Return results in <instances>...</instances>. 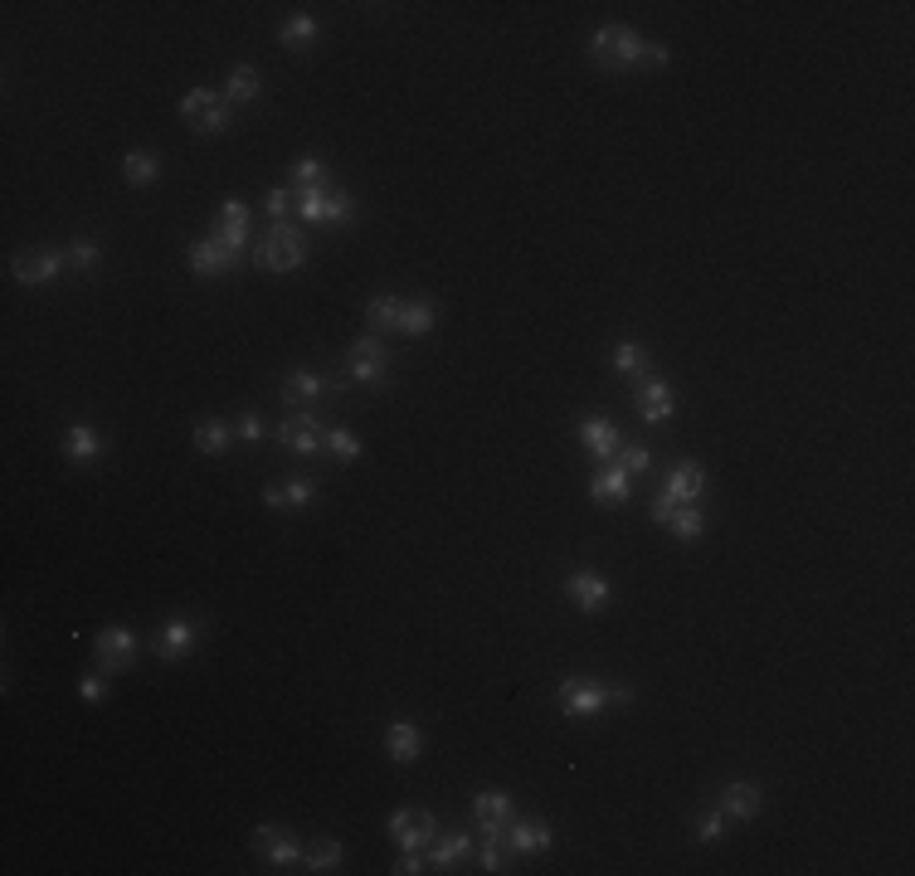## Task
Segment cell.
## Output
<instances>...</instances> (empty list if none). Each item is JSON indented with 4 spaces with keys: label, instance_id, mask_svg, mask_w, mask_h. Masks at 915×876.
Wrapping results in <instances>:
<instances>
[{
    "label": "cell",
    "instance_id": "obj_1",
    "mask_svg": "<svg viewBox=\"0 0 915 876\" xmlns=\"http://www.w3.org/2000/svg\"><path fill=\"white\" fill-rule=\"evenodd\" d=\"M589 54H594L599 69H662L672 59L662 44L638 39L628 25H604L599 35L589 39Z\"/></svg>",
    "mask_w": 915,
    "mask_h": 876
},
{
    "label": "cell",
    "instance_id": "obj_2",
    "mask_svg": "<svg viewBox=\"0 0 915 876\" xmlns=\"http://www.w3.org/2000/svg\"><path fill=\"white\" fill-rule=\"evenodd\" d=\"M633 701V692L628 687H604V682H560V711L565 716H599L604 706H628Z\"/></svg>",
    "mask_w": 915,
    "mask_h": 876
},
{
    "label": "cell",
    "instance_id": "obj_3",
    "mask_svg": "<svg viewBox=\"0 0 915 876\" xmlns=\"http://www.w3.org/2000/svg\"><path fill=\"white\" fill-rule=\"evenodd\" d=\"M254 258H258V268H268V273H293V268L307 263V239H302L297 224H273Z\"/></svg>",
    "mask_w": 915,
    "mask_h": 876
},
{
    "label": "cell",
    "instance_id": "obj_4",
    "mask_svg": "<svg viewBox=\"0 0 915 876\" xmlns=\"http://www.w3.org/2000/svg\"><path fill=\"white\" fill-rule=\"evenodd\" d=\"M293 205L307 224H341V219H351V195L346 190H327V185L293 190Z\"/></svg>",
    "mask_w": 915,
    "mask_h": 876
},
{
    "label": "cell",
    "instance_id": "obj_5",
    "mask_svg": "<svg viewBox=\"0 0 915 876\" xmlns=\"http://www.w3.org/2000/svg\"><path fill=\"white\" fill-rule=\"evenodd\" d=\"M181 117H190L205 137H220L224 127H229V103H224V93H215V88H195V93L181 98Z\"/></svg>",
    "mask_w": 915,
    "mask_h": 876
},
{
    "label": "cell",
    "instance_id": "obj_6",
    "mask_svg": "<svg viewBox=\"0 0 915 876\" xmlns=\"http://www.w3.org/2000/svg\"><path fill=\"white\" fill-rule=\"evenodd\" d=\"M385 375H390V351H385V341H380V336H361V341L351 346V380L380 390Z\"/></svg>",
    "mask_w": 915,
    "mask_h": 876
},
{
    "label": "cell",
    "instance_id": "obj_7",
    "mask_svg": "<svg viewBox=\"0 0 915 876\" xmlns=\"http://www.w3.org/2000/svg\"><path fill=\"white\" fill-rule=\"evenodd\" d=\"M278 443L288 448V453H302V458H312V453H322L327 448V434H322V424H317V414H288L283 419V429H278Z\"/></svg>",
    "mask_w": 915,
    "mask_h": 876
},
{
    "label": "cell",
    "instance_id": "obj_8",
    "mask_svg": "<svg viewBox=\"0 0 915 876\" xmlns=\"http://www.w3.org/2000/svg\"><path fill=\"white\" fill-rule=\"evenodd\" d=\"M132 662H137V633L122 628V623H108L98 633V667L103 672H127Z\"/></svg>",
    "mask_w": 915,
    "mask_h": 876
},
{
    "label": "cell",
    "instance_id": "obj_9",
    "mask_svg": "<svg viewBox=\"0 0 915 876\" xmlns=\"http://www.w3.org/2000/svg\"><path fill=\"white\" fill-rule=\"evenodd\" d=\"M434 813L429 808H400V813H390V838L400 842L404 852H419L424 842H434Z\"/></svg>",
    "mask_w": 915,
    "mask_h": 876
},
{
    "label": "cell",
    "instance_id": "obj_10",
    "mask_svg": "<svg viewBox=\"0 0 915 876\" xmlns=\"http://www.w3.org/2000/svg\"><path fill=\"white\" fill-rule=\"evenodd\" d=\"M565 594H570V604H575V609L599 614V609H609L614 584L604 580V575H594V570H575V575H565Z\"/></svg>",
    "mask_w": 915,
    "mask_h": 876
},
{
    "label": "cell",
    "instance_id": "obj_11",
    "mask_svg": "<svg viewBox=\"0 0 915 876\" xmlns=\"http://www.w3.org/2000/svg\"><path fill=\"white\" fill-rule=\"evenodd\" d=\"M254 847L263 852V862H268L273 872H288V867L302 862V847H297L283 828H273V823H258L254 828Z\"/></svg>",
    "mask_w": 915,
    "mask_h": 876
},
{
    "label": "cell",
    "instance_id": "obj_12",
    "mask_svg": "<svg viewBox=\"0 0 915 876\" xmlns=\"http://www.w3.org/2000/svg\"><path fill=\"white\" fill-rule=\"evenodd\" d=\"M672 409H677L672 390L662 385L658 375H643V380H638V419H643V424H667Z\"/></svg>",
    "mask_w": 915,
    "mask_h": 876
},
{
    "label": "cell",
    "instance_id": "obj_13",
    "mask_svg": "<svg viewBox=\"0 0 915 876\" xmlns=\"http://www.w3.org/2000/svg\"><path fill=\"white\" fill-rule=\"evenodd\" d=\"M580 443H585L589 458L609 463V458H614V453L623 448V434H619V424H614V419H599V414H594V419H585V424H580Z\"/></svg>",
    "mask_w": 915,
    "mask_h": 876
},
{
    "label": "cell",
    "instance_id": "obj_14",
    "mask_svg": "<svg viewBox=\"0 0 915 876\" xmlns=\"http://www.w3.org/2000/svg\"><path fill=\"white\" fill-rule=\"evenodd\" d=\"M195 633H200V628H195L190 619H171V623H161V633H156V643H151V648H156L161 662H181V657L195 648Z\"/></svg>",
    "mask_w": 915,
    "mask_h": 876
},
{
    "label": "cell",
    "instance_id": "obj_15",
    "mask_svg": "<svg viewBox=\"0 0 915 876\" xmlns=\"http://www.w3.org/2000/svg\"><path fill=\"white\" fill-rule=\"evenodd\" d=\"M215 239H220L229 254H239V249L249 244V210H244L239 200H224V205H220V219H215Z\"/></svg>",
    "mask_w": 915,
    "mask_h": 876
},
{
    "label": "cell",
    "instance_id": "obj_16",
    "mask_svg": "<svg viewBox=\"0 0 915 876\" xmlns=\"http://www.w3.org/2000/svg\"><path fill=\"white\" fill-rule=\"evenodd\" d=\"M64 254H30V258H15L10 268H15V278L25 283V288H44V283H54L59 273H64Z\"/></svg>",
    "mask_w": 915,
    "mask_h": 876
},
{
    "label": "cell",
    "instance_id": "obj_17",
    "mask_svg": "<svg viewBox=\"0 0 915 876\" xmlns=\"http://www.w3.org/2000/svg\"><path fill=\"white\" fill-rule=\"evenodd\" d=\"M229 268H234V254L224 249L215 234L190 244V273H200V278H215V273H229Z\"/></svg>",
    "mask_w": 915,
    "mask_h": 876
},
{
    "label": "cell",
    "instance_id": "obj_18",
    "mask_svg": "<svg viewBox=\"0 0 915 876\" xmlns=\"http://www.w3.org/2000/svg\"><path fill=\"white\" fill-rule=\"evenodd\" d=\"M628 487H633V477L623 473L619 463H604V468L594 473V482H589V497L604 502V507H623V502H628Z\"/></svg>",
    "mask_w": 915,
    "mask_h": 876
},
{
    "label": "cell",
    "instance_id": "obj_19",
    "mask_svg": "<svg viewBox=\"0 0 915 876\" xmlns=\"http://www.w3.org/2000/svg\"><path fill=\"white\" fill-rule=\"evenodd\" d=\"M701 487H706V473H701V463H677L667 482H662V497H672L677 507H687L701 497Z\"/></svg>",
    "mask_w": 915,
    "mask_h": 876
},
{
    "label": "cell",
    "instance_id": "obj_20",
    "mask_svg": "<svg viewBox=\"0 0 915 876\" xmlns=\"http://www.w3.org/2000/svg\"><path fill=\"white\" fill-rule=\"evenodd\" d=\"M502 838H507V847H512V852H521V857H526V852H546V847H550V828L541 823V818H512Z\"/></svg>",
    "mask_w": 915,
    "mask_h": 876
},
{
    "label": "cell",
    "instance_id": "obj_21",
    "mask_svg": "<svg viewBox=\"0 0 915 876\" xmlns=\"http://www.w3.org/2000/svg\"><path fill=\"white\" fill-rule=\"evenodd\" d=\"M385 750H390L395 765H414L424 755V730L409 726V721H395V726L385 730Z\"/></svg>",
    "mask_w": 915,
    "mask_h": 876
},
{
    "label": "cell",
    "instance_id": "obj_22",
    "mask_svg": "<svg viewBox=\"0 0 915 876\" xmlns=\"http://www.w3.org/2000/svg\"><path fill=\"white\" fill-rule=\"evenodd\" d=\"M98 453H103V438H98L93 424H69L64 429V458L69 463H93Z\"/></svg>",
    "mask_w": 915,
    "mask_h": 876
},
{
    "label": "cell",
    "instance_id": "obj_23",
    "mask_svg": "<svg viewBox=\"0 0 915 876\" xmlns=\"http://www.w3.org/2000/svg\"><path fill=\"white\" fill-rule=\"evenodd\" d=\"M312 497H317V487H312L307 477H293L288 487H268V492H263V507H273V511L293 507V511H302V507H312Z\"/></svg>",
    "mask_w": 915,
    "mask_h": 876
},
{
    "label": "cell",
    "instance_id": "obj_24",
    "mask_svg": "<svg viewBox=\"0 0 915 876\" xmlns=\"http://www.w3.org/2000/svg\"><path fill=\"white\" fill-rule=\"evenodd\" d=\"M336 380L327 375H317V370H293L288 380H283V400L288 404H302V400H317V395H327Z\"/></svg>",
    "mask_w": 915,
    "mask_h": 876
},
{
    "label": "cell",
    "instance_id": "obj_25",
    "mask_svg": "<svg viewBox=\"0 0 915 876\" xmlns=\"http://www.w3.org/2000/svg\"><path fill=\"white\" fill-rule=\"evenodd\" d=\"M473 818L482 828H507V823H512V799L497 794V789H482L473 799Z\"/></svg>",
    "mask_w": 915,
    "mask_h": 876
},
{
    "label": "cell",
    "instance_id": "obj_26",
    "mask_svg": "<svg viewBox=\"0 0 915 876\" xmlns=\"http://www.w3.org/2000/svg\"><path fill=\"white\" fill-rule=\"evenodd\" d=\"M258 93H263V78H258L254 64H239V69L229 73V83H224V103L234 108V103H254Z\"/></svg>",
    "mask_w": 915,
    "mask_h": 876
},
{
    "label": "cell",
    "instance_id": "obj_27",
    "mask_svg": "<svg viewBox=\"0 0 915 876\" xmlns=\"http://www.w3.org/2000/svg\"><path fill=\"white\" fill-rule=\"evenodd\" d=\"M721 813H726V818H740V823L755 818V813H760V784H731L726 799H721Z\"/></svg>",
    "mask_w": 915,
    "mask_h": 876
},
{
    "label": "cell",
    "instance_id": "obj_28",
    "mask_svg": "<svg viewBox=\"0 0 915 876\" xmlns=\"http://www.w3.org/2000/svg\"><path fill=\"white\" fill-rule=\"evenodd\" d=\"M468 852H473V842L463 838V833H448V838L434 842V852H429V867H434V872H448V867H458Z\"/></svg>",
    "mask_w": 915,
    "mask_h": 876
},
{
    "label": "cell",
    "instance_id": "obj_29",
    "mask_svg": "<svg viewBox=\"0 0 915 876\" xmlns=\"http://www.w3.org/2000/svg\"><path fill=\"white\" fill-rule=\"evenodd\" d=\"M434 322H439V312H434V302H404V317H400V331L404 336H429L434 331Z\"/></svg>",
    "mask_w": 915,
    "mask_h": 876
},
{
    "label": "cell",
    "instance_id": "obj_30",
    "mask_svg": "<svg viewBox=\"0 0 915 876\" xmlns=\"http://www.w3.org/2000/svg\"><path fill=\"white\" fill-rule=\"evenodd\" d=\"M667 531L677 536V541H701V531H706V516L687 502V507H677L672 516H667Z\"/></svg>",
    "mask_w": 915,
    "mask_h": 876
},
{
    "label": "cell",
    "instance_id": "obj_31",
    "mask_svg": "<svg viewBox=\"0 0 915 876\" xmlns=\"http://www.w3.org/2000/svg\"><path fill=\"white\" fill-rule=\"evenodd\" d=\"M229 443H234V429H229L224 419H205V424L195 429V448H200V453H224Z\"/></svg>",
    "mask_w": 915,
    "mask_h": 876
},
{
    "label": "cell",
    "instance_id": "obj_32",
    "mask_svg": "<svg viewBox=\"0 0 915 876\" xmlns=\"http://www.w3.org/2000/svg\"><path fill=\"white\" fill-rule=\"evenodd\" d=\"M366 317L375 331H395L404 317V302H395V297H370L366 302Z\"/></svg>",
    "mask_w": 915,
    "mask_h": 876
},
{
    "label": "cell",
    "instance_id": "obj_33",
    "mask_svg": "<svg viewBox=\"0 0 915 876\" xmlns=\"http://www.w3.org/2000/svg\"><path fill=\"white\" fill-rule=\"evenodd\" d=\"M156 171H161V161H156L151 151H127V156H122V176L132 185H151L156 181Z\"/></svg>",
    "mask_w": 915,
    "mask_h": 876
},
{
    "label": "cell",
    "instance_id": "obj_34",
    "mask_svg": "<svg viewBox=\"0 0 915 876\" xmlns=\"http://www.w3.org/2000/svg\"><path fill=\"white\" fill-rule=\"evenodd\" d=\"M502 833H507V828H482V872H507Z\"/></svg>",
    "mask_w": 915,
    "mask_h": 876
},
{
    "label": "cell",
    "instance_id": "obj_35",
    "mask_svg": "<svg viewBox=\"0 0 915 876\" xmlns=\"http://www.w3.org/2000/svg\"><path fill=\"white\" fill-rule=\"evenodd\" d=\"M278 39H283L288 49H307V44L317 39V20H312V15H293V20H283Z\"/></svg>",
    "mask_w": 915,
    "mask_h": 876
},
{
    "label": "cell",
    "instance_id": "obj_36",
    "mask_svg": "<svg viewBox=\"0 0 915 876\" xmlns=\"http://www.w3.org/2000/svg\"><path fill=\"white\" fill-rule=\"evenodd\" d=\"M307 872H331V867H341V842L336 838H322L312 842V852H307V862H302Z\"/></svg>",
    "mask_w": 915,
    "mask_h": 876
},
{
    "label": "cell",
    "instance_id": "obj_37",
    "mask_svg": "<svg viewBox=\"0 0 915 876\" xmlns=\"http://www.w3.org/2000/svg\"><path fill=\"white\" fill-rule=\"evenodd\" d=\"M643 365H648V351L638 341H619L614 346V370L619 375H643Z\"/></svg>",
    "mask_w": 915,
    "mask_h": 876
},
{
    "label": "cell",
    "instance_id": "obj_38",
    "mask_svg": "<svg viewBox=\"0 0 915 876\" xmlns=\"http://www.w3.org/2000/svg\"><path fill=\"white\" fill-rule=\"evenodd\" d=\"M327 453L341 458V463H356L361 458V438L351 434V429H327Z\"/></svg>",
    "mask_w": 915,
    "mask_h": 876
},
{
    "label": "cell",
    "instance_id": "obj_39",
    "mask_svg": "<svg viewBox=\"0 0 915 876\" xmlns=\"http://www.w3.org/2000/svg\"><path fill=\"white\" fill-rule=\"evenodd\" d=\"M69 268H78V273H93V268H98V244H93V239H74V244H69Z\"/></svg>",
    "mask_w": 915,
    "mask_h": 876
},
{
    "label": "cell",
    "instance_id": "obj_40",
    "mask_svg": "<svg viewBox=\"0 0 915 876\" xmlns=\"http://www.w3.org/2000/svg\"><path fill=\"white\" fill-rule=\"evenodd\" d=\"M614 458H619V468L628 477H633V473H648V463H653V453H648V448H638V443H623Z\"/></svg>",
    "mask_w": 915,
    "mask_h": 876
},
{
    "label": "cell",
    "instance_id": "obj_41",
    "mask_svg": "<svg viewBox=\"0 0 915 876\" xmlns=\"http://www.w3.org/2000/svg\"><path fill=\"white\" fill-rule=\"evenodd\" d=\"M322 171H327V166H322L317 156H297V161H293V181H297V190H302V185H322Z\"/></svg>",
    "mask_w": 915,
    "mask_h": 876
},
{
    "label": "cell",
    "instance_id": "obj_42",
    "mask_svg": "<svg viewBox=\"0 0 915 876\" xmlns=\"http://www.w3.org/2000/svg\"><path fill=\"white\" fill-rule=\"evenodd\" d=\"M721 833H726V813H721V808H716V813H701V818H696V842H716Z\"/></svg>",
    "mask_w": 915,
    "mask_h": 876
},
{
    "label": "cell",
    "instance_id": "obj_43",
    "mask_svg": "<svg viewBox=\"0 0 915 876\" xmlns=\"http://www.w3.org/2000/svg\"><path fill=\"white\" fill-rule=\"evenodd\" d=\"M263 210L273 215V224H288V210H297L293 190H268V205H263Z\"/></svg>",
    "mask_w": 915,
    "mask_h": 876
},
{
    "label": "cell",
    "instance_id": "obj_44",
    "mask_svg": "<svg viewBox=\"0 0 915 876\" xmlns=\"http://www.w3.org/2000/svg\"><path fill=\"white\" fill-rule=\"evenodd\" d=\"M234 438H239V443H263V419H258L254 409H249V414H239V424H234Z\"/></svg>",
    "mask_w": 915,
    "mask_h": 876
},
{
    "label": "cell",
    "instance_id": "obj_45",
    "mask_svg": "<svg viewBox=\"0 0 915 876\" xmlns=\"http://www.w3.org/2000/svg\"><path fill=\"white\" fill-rule=\"evenodd\" d=\"M78 696H83V701H103V696H108V682H103V677H83V682H78Z\"/></svg>",
    "mask_w": 915,
    "mask_h": 876
},
{
    "label": "cell",
    "instance_id": "obj_46",
    "mask_svg": "<svg viewBox=\"0 0 915 876\" xmlns=\"http://www.w3.org/2000/svg\"><path fill=\"white\" fill-rule=\"evenodd\" d=\"M395 872H400V876H414V872H434V867H429V862H424L419 852H404V862L395 867Z\"/></svg>",
    "mask_w": 915,
    "mask_h": 876
},
{
    "label": "cell",
    "instance_id": "obj_47",
    "mask_svg": "<svg viewBox=\"0 0 915 876\" xmlns=\"http://www.w3.org/2000/svg\"><path fill=\"white\" fill-rule=\"evenodd\" d=\"M672 511H677V502L658 492V502H653V521H662V526H667V516H672Z\"/></svg>",
    "mask_w": 915,
    "mask_h": 876
}]
</instances>
